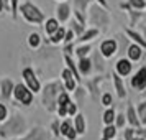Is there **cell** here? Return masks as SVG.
<instances>
[{
    "mask_svg": "<svg viewBox=\"0 0 146 140\" xmlns=\"http://www.w3.org/2000/svg\"><path fill=\"white\" fill-rule=\"evenodd\" d=\"M61 92H62V86L58 81L49 82V84H46L43 87V91H41V104L44 106V109L48 112H54V109L58 107L56 99H58V96Z\"/></svg>",
    "mask_w": 146,
    "mask_h": 140,
    "instance_id": "7a4b0ae2",
    "label": "cell"
},
{
    "mask_svg": "<svg viewBox=\"0 0 146 140\" xmlns=\"http://www.w3.org/2000/svg\"><path fill=\"white\" fill-rule=\"evenodd\" d=\"M28 45L36 50V48L41 46V35L40 33H30L28 35Z\"/></svg>",
    "mask_w": 146,
    "mask_h": 140,
    "instance_id": "4316f807",
    "label": "cell"
},
{
    "mask_svg": "<svg viewBox=\"0 0 146 140\" xmlns=\"http://www.w3.org/2000/svg\"><path fill=\"white\" fill-rule=\"evenodd\" d=\"M7 119H8V109L3 102H0V124L5 122Z\"/></svg>",
    "mask_w": 146,
    "mask_h": 140,
    "instance_id": "d590c367",
    "label": "cell"
},
{
    "mask_svg": "<svg viewBox=\"0 0 146 140\" xmlns=\"http://www.w3.org/2000/svg\"><path fill=\"white\" fill-rule=\"evenodd\" d=\"M145 8H146V7H145Z\"/></svg>",
    "mask_w": 146,
    "mask_h": 140,
    "instance_id": "816d5d0a",
    "label": "cell"
},
{
    "mask_svg": "<svg viewBox=\"0 0 146 140\" xmlns=\"http://www.w3.org/2000/svg\"><path fill=\"white\" fill-rule=\"evenodd\" d=\"M51 130H53L54 137H59V135H61V124H59V120H54L53 124H51Z\"/></svg>",
    "mask_w": 146,
    "mask_h": 140,
    "instance_id": "f35d334b",
    "label": "cell"
},
{
    "mask_svg": "<svg viewBox=\"0 0 146 140\" xmlns=\"http://www.w3.org/2000/svg\"><path fill=\"white\" fill-rule=\"evenodd\" d=\"M128 5L133 10H143L146 7V0H128Z\"/></svg>",
    "mask_w": 146,
    "mask_h": 140,
    "instance_id": "d6a6232c",
    "label": "cell"
},
{
    "mask_svg": "<svg viewBox=\"0 0 146 140\" xmlns=\"http://www.w3.org/2000/svg\"><path fill=\"white\" fill-rule=\"evenodd\" d=\"M64 35H66V28L59 27L53 35H49V43H53V45H59V43H64Z\"/></svg>",
    "mask_w": 146,
    "mask_h": 140,
    "instance_id": "7402d4cb",
    "label": "cell"
},
{
    "mask_svg": "<svg viewBox=\"0 0 146 140\" xmlns=\"http://www.w3.org/2000/svg\"><path fill=\"white\" fill-rule=\"evenodd\" d=\"M58 2H64V0H58Z\"/></svg>",
    "mask_w": 146,
    "mask_h": 140,
    "instance_id": "f907efd6",
    "label": "cell"
},
{
    "mask_svg": "<svg viewBox=\"0 0 146 140\" xmlns=\"http://www.w3.org/2000/svg\"><path fill=\"white\" fill-rule=\"evenodd\" d=\"M130 84H131V87L136 89V91L146 89V63H145V66H141L136 73L133 74V78L130 79Z\"/></svg>",
    "mask_w": 146,
    "mask_h": 140,
    "instance_id": "52a82bcc",
    "label": "cell"
},
{
    "mask_svg": "<svg viewBox=\"0 0 146 140\" xmlns=\"http://www.w3.org/2000/svg\"><path fill=\"white\" fill-rule=\"evenodd\" d=\"M74 17H76V21H79L80 25H86V20H84V17L79 10H74Z\"/></svg>",
    "mask_w": 146,
    "mask_h": 140,
    "instance_id": "b9f144b4",
    "label": "cell"
},
{
    "mask_svg": "<svg viewBox=\"0 0 146 140\" xmlns=\"http://www.w3.org/2000/svg\"><path fill=\"white\" fill-rule=\"evenodd\" d=\"M141 35H143V36H145V38H146V25H145V27H143V28H141Z\"/></svg>",
    "mask_w": 146,
    "mask_h": 140,
    "instance_id": "7dc6e473",
    "label": "cell"
},
{
    "mask_svg": "<svg viewBox=\"0 0 146 140\" xmlns=\"http://www.w3.org/2000/svg\"><path fill=\"white\" fill-rule=\"evenodd\" d=\"M126 124V115L125 114H118V115H115V127L117 129H123Z\"/></svg>",
    "mask_w": 146,
    "mask_h": 140,
    "instance_id": "e575fe53",
    "label": "cell"
},
{
    "mask_svg": "<svg viewBox=\"0 0 146 140\" xmlns=\"http://www.w3.org/2000/svg\"><path fill=\"white\" fill-rule=\"evenodd\" d=\"M102 58H104V56L100 54V51L94 54V61H92V63H95V69H97L99 73H104V71H105V64H104Z\"/></svg>",
    "mask_w": 146,
    "mask_h": 140,
    "instance_id": "f546056e",
    "label": "cell"
},
{
    "mask_svg": "<svg viewBox=\"0 0 146 140\" xmlns=\"http://www.w3.org/2000/svg\"><path fill=\"white\" fill-rule=\"evenodd\" d=\"M13 86L15 84L8 79V78L0 81V91H2V97H3V99H10V97H12V94H13Z\"/></svg>",
    "mask_w": 146,
    "mask_h": 140,
    "instance_id": "ac0fdd59",
    "label": "cell"
},
{
    "mask_svg": "<svg viewBox=\"0 0 146 140\" xmlns=\"http://www.w3.org/2000/svg\"><path fill=\"white\" fill-rule=\"evenodd\" d=\"M99 36V28H90V30H86L84 33L80 35V36H77L79 38V43H87V41H90V40H95Z\"/></svg>",
    "mask_w": 146,
    "mask_h": 140,
    "instance_id": "44dd1931",
    "label": "cell"
},
{
    "mask_svg": "<svg viewBox=\"0 0 146 140\" xmlns=\"http://www.w3.org/2000/svg\"><path fill=\"white\" fill-rule=\"evenodd\" d=\"M13 140H31V135L28 133V135H25V137H21V139H13Z\"/></svg>",
    "mask_w": 146,
    "mask_h": 140,
    "instance_id": "ee69618b",
    "label": "cell"
},
{
    "mask_svg": "<svg viewBox=\"0 0 146 140\" xmlns=\"http://www.w3.org/2000/svg\"><path fill=\"white\" fill-rule=\"evenodd\" d=\"M61 79H62V82H64V87H66L69 92L76 91L77 81H76V78H74L72 71H71L69 68H64V69H62V73H61Z\"/></svg>",
    "mask_w": 146,
    "mask_h": 140,
    "instance_id": "8fae6325",
    "label": "cell"
},
{
    "mask_svg": "<svg viewBox=\"0 0 146 140\" xmlns=\"http://www.w3.org/2000/svg\"><path fill=\"white\" fill-rule=\"evenodd\" d=\"M102 140H110V139H105V137H102Z\"/></svg>",
    "mask_w": 146,
    "mask_h": 140,
    "instance_id": "681fc988",
    "label": "cell"
},
{
    "mask_svg": "<svg viewBox=\"0 0 146 140\" xmlns=\"http://www.w3.org/2000/svg\"><path fill=\"white\" fill-rule=\"evenodd\" d=\"M71 102V97H69V94L66 92V91H62V92L58 96V99H56V104L58 106H67Z\"/></svg>",
    "mask_w": 146,
    "mask_h": 140,
    "instance_id": "1f68e13d",
    "label": "cell"
},
{
    "mask_svg": "<svg viewBox=\"0 0 146 140\" xmlns=\"http://www.w3.org/2000/svg\"><path fill=\"white\" fill-rule=\"evenodd\" d=\"M59 27L61 25H59V20L58 18H48V20H44V31L48 35H53Z\"/></svg>",
    "mask_w": 146,
    "mask_h": 140,
    "instance_id": "603a6c76",
    "label": "cell"
},
{
    "mask_svg": "<svg viewBox=\"0 0 146 140\" xmlns=\"http://www.w3.org/2000/svg\"><path fill=\"white\" fill-rule=\"evenodd\" d=\"M74 129H76V132H77V135H84L86 133V119H84V115L82 114H76L74 115Z\"/></svg>",
    "mask_w": 146,
    "mask_h": 140,
    "instance_id": "ffe728a7",
    "label": "cell"
},
{
    "mask_svg": "<svg viewBox=\"0 0 146 140\" xmlns=\"http://www.w3.org/2000/svg\"><path fill=\"white\" fill-rule=\"evenodd\" d=\"M94 0H74V7H76V10H79L80 13H86V10L89 8V5Z\"/></svg>",
    "mask_w": 146,
    "mask_h": 140,
    "instance_id": "83f0119b",
    "label": "cell"
},
{
    "mask_svg": "<svg viewBox=\"0 0 146 140\" xmlns=\"http://www.w3.org/2000/svg\"><path fill=\"white\" fill-rule=\"evenodd\" d=\"M120 7L125 10V13L130 17V27H136L138 25V21L145 17V13H141V12H133V8L128 5V2H125V3H120Z\"/></svg>",
    "mask_w": 146,
    "mask_h": 140,
    "instance_id": "7c38bea8",
    "label": "cell"
},
{
    "mask_svg": "<svg viewBox=\"0 0 146 140\" xmlns=\"http://www.w3.org/2000/svg\"><path fill=\"white\" fill-rule=\"evenodd\" d=\"M125 33L133 43H136V45H139L143 50H146V38L143 36V35H139L138 31H133L131 28H125Z\"/></svg>",
    "mask_w": 146,
    "mask_h": 140,
    "instance_id": "e0dca14e",
    "label": "cell"
},
{
    "mask_svg": "<svg viewBox=\"0 0 146 140\" xmlns=\"http://www.w3.org/2000/svg\"><path fill=\"white\" fill-rule=\"evenodd\" d=\"M135 135H136V129L135 127H130V129L125 130V140H131Z\"/></svg>",
    "mask_w": 146,
    "mask_h": 140,
    "instance_id": "60d3db41",
    "label": "cell"
},
{
    "mask_svg": "<svg viewBox=\"0 0 146 140\" xmlns=\"http://www.w3.org/2000/svg\"><path fill=\"white\" fill-rule=\"evenodd\" d=\"M61 137H64L66 140H76L77 139V132H76L74 122L71 119L61 122Z\"/></svg>",
    "mask_w": 146,
    "mask_h": 140,
    "instance_id": "9c48e42d",
    "label": "cell"
},
{
    "mask_svg": "<svg viewBox=\"0 0 146 140\" xmlns=\"http://www.w3.org/2000/svg\"><path fill=\"white\" fill-rule=\"evenodd\" d=\"M117 48H118V43L115 40H105L100 43V54L104 58H112L113 54L117 53Z\"/></svg>",
    "mask_w": 146,
    "mask_h": 140,
    "instance_id": "30bf717a",
    "label": "cell"
},
{
    "mask_svg": "<svg viewBox=\"0 0 146 140\" xmlns=\"http://www.w3.org/2000/svg\"><path fill=\"white\" fill-rule=\"evenodd\" d=\"M100 100H102V106H104V107H112L113 96L110 92H104V94H102V97H100Z\"/></svg>",
    "mask_w": 146,
    "mask_h": 140,
    "instance_id": "836d02e7",
    "label": "cell"
},
{
    "mask_svg": "<svg viewBox=\"0 0 146 140\" xmlns=\"http://www.w3.org/2000/svg\"><path fill=\"white\" fill-rule=\"evenodd\" d=\"M97 3H99L100 7H104V8H108V3H107V0H97Z\"/></svg>",
    "mask_w": 146,
    "mask_h": 140,
    "instance_id": "7bdbcfd3",
    "label": "cell"
},
{
    "mask_svg": "<svg viewBox=\"0 0 146 140\" xmlns=\"http://www.w3.org/2000/svg\"><path fill=\"white\" fill-rule=\"evenodd\" d=\"M21 76H23V82L27 84V87L31 92L33 94L41 92V82L38 81V78H36V74H35V71L31 68H25L21 71Z\"/></svg>",
    "mask_w": 146,
    "mask_h": 140,
    "instance_id": "8992f818",
    "label": "cell"
},
{
    "mask_svg": "<svg viewBox=\"0 0 146 140\" xmlns=\"http://www.w3.org/2000/svg\"><path fill=\"white\" fill-rule=\"evenodd\" d=\"M74 36H76L74 30H72V28H67V30H66V35H64V43H66V45H69V43H74Z\"/></svg>",
    "mask_w": 146,
    "mask_h": 140,
    "instance_id": "8d00e7d4",
    "label": "cell"
},
{
    "mask_svg": "<svg viewBox=\"0 0 146 140\" xmlns=\"http://www.w3.org/2000/svg\"><path fill=\"white\" fill-rule=\"evenodd\" d=\"M133 69V61H130L128 58H120L117 63H115V73L120 74L121 78L125 76H130Z\"/></svg>",
    "mask_w": 146,
    "mask_h": 140,
    "instance_id": "ba28073f",
    "label": "cell"
},
{
    "mask_svg": "<svg viewBox=\"0 0 146 140\" xmlns=\"http://www.w3.org/2000/svg\"><path fill=\"white\" fill-rule=\"evenodd\" d=\"M27 130H28V124L25 120V117L17 112L12 117L8 115L5 124L0 127V137L7 139V137H13V135H23Z\"/></svg>",
    "mask_w": 146,
    "mask_h": 140,
    "instance_id": "6da1fadb",
    "label": "cell"
},
{
    "mask_svg": "<svg viewBox=\"0 0 146 140\" xmlns=\"http://www.w3.org/2000/svg\"><path fill=\"white\" fill-rule=\"evenodd\" d=\"M102 135H104L105 139L113 140V137L117 135V127H115V125H112V124H108V125H105V127H104V132H102Z\"/></svg>",
    "mask_w": 146,
    "mask_h": 140,
    "instance_id": "f1b7e54d",
    "label": "cell"
},
{
    "mask_svg": "<svg viewBox=\"0 0 146 140\" xmlns=\"http://www.w3.org/2000/svg\"><path fill=\"white\" fill-rule=\"evenodd\" d=\"M126 120H128V124H130L131 127H135V129L141 127V124H139V119H138V114H136V109H135L131 104L126 107Z\"/></svg>",
    "mask_w": 146,
    "mask_h": 140,
    "instance_id": "d6986e66",
    "label": "cell"
},
{
    "mask_svg": "<svg viewBox=\"0 0 146 140\" xmlns=\"http://www.w3.org/2000/svg\"><path fill=\"white\" fill-rule=\"evenodd\" d=\"M30 135H31V140H48V133L46 130H43L40 127H35L30 130Z\"/></svg>",
    "mask_w": 146,
    "mask_h": 140,
    "instance_id": "d4e9b609",
    "label": "cell"
},
{
    "mask_svg": "<svg viewBox=\"0 0 146 140\" xmlns=\"http://www.w3.org/2000/svg\"><path fill=\"white\" fill-rule=\"evenodd\" d=\"M8 2H10V0H3V3H5V10L8 8Z\"/></svg>",
    "mask_w": 146,
    "mask_h": 140,
    "instance_id": "c3c4849f",
    "label": "cell"
},
{
    "mask_svg": "<svg viewBox=\"0 0 146 140\" xmlns=\"http://www.w3.org/2000/svg\"><path fill=\"white\" fill-rule=\"evenodd\" d=\"M92 60L90 58H87V56H84V58H79V63H77V69H79V73L82 74V76H89L90 74V71H92Z\"/></svg>",
    "mask_w": 146,
    "mask_h": 140,
    "instance_id": "2e32d148",
    "label": "cell"
},
{
    "mask_svg": "<svg viewBox=\"0 0 146 140\" xmlns=\"http://www.w3.org/2000/svg\"><path fill=\"white\" fill-rule=\"evenodd\" d=\"M5 10V3H3V0H0V13Z\"/></svg>",
    "mask_w": 146,
    "mask_h": 140,
    "instance_id": "f6af8a7d",
    "label": "cell"
},
{
    "mask_svg": "<svg viewBox=\"0 0 146 140\" xmlns=\"http://www.w3.org/2000/svg\"><path fill=\"white\" fill-rule=\"evenodd\" d=\"M112 79H113V84H115V89H117V96H118L120 99H126L128 94H126V89H125V84H123L121 76L113 71L112 73Z\"/></svg>",
    "mask_w": 146,
    "mask_h": 140,
    "instance_id": "5bb4252c",
    "label": "cell"
},
{
    "mask_svg": "<svg viewBox=\"0 0 146 140\" xmlns=\"http://www.w3.org/2000/svg\"><path fill=\"white\" fill-rule=\"evenodd\" d=\"M18 12L25 18V21L31 23V25H41V23H44V13L35 3H31V2H23L18 7Z\"/></svg>",
    "mask_w": 146,
    "mask_h": 140,
    "instance_id": "3957f363",
    "label": "cell"
},
{
    "mask_svg": "<svg viewBox=\"0 0 146 140\" xmlns=\"http://www.w3.org/2000/svg\"><path fill=\"white\" fill-rule=\"evenodd\" d=\"M66 107H67V117H74V115L77 114V104H76V102L71 100Z\"/></svg>",
    "mask_w": 146,
    "mask_h": 140,
    "instance_id": "74e56055",
    "label": "cell"
},
{
    "mask_svg": "<svg viewBox=\"0 0 146 140\" xmlns=\"http://www.w3.org/2000/svg\"><path fill=\"white\" fill-rule=\"evenodd\" d=\"M90 51H92V46H90V45H79V46L76 48L77 58H84V56H87Z\"/></svg>",
    "mask_w": 146,
    "mask_h": 140,
    "instance_id": "4dcf8cb0",
    "label": "cell"
},
{
    "mask_svg": "<svg viewBox=\"0 0 146 140\" xmlns=\"http://www.w3.org/2000/svg\"><path fill=\"white\" fill-rule=\"evenodd\" d=\"M136 114H138L139 124H141L143 127H146V100L138 104V107H136Z\"/></svg>",
    "mask_w": 146,
    "mask_h": 140,
    "instance_id": "484cf974",
    "label": "cell"
},
{
    "mask_svg": "<svg viewBox=\"0 0 146 140\" xmlns=\"http://www.w3.org/2000/svg\"><path fill=\"white\" fill-rule=\"evenodd\" d=\"M131 140H146L145 137H141V135H138V137H136V135H135V137H133Z\"/></svg>",
    "mask_w": 146,
    "mask_h": 140,
    "instance_id": "bcb514c9",
    "label": "cell"
},
{
    "mask_svg": "<svg viewBox=\"0 0 146 140\" xmlns=\"http://www.w3.org/2000/svg\"><path fill=\"white\" fill-rule=\"evenodd\" d=\"M12 96L15 97V100H20L23 106H30V104L33 102V92L27 87L25 82L15 84L13 86V94H12Z\"/></svg>",
    "mask_w": 146,
    "mask_h": 140,
    "instance_id": "5b68a950",
    "label": "cell"
},
{
    "mask_svg": "<svg viewBox=\"0 0 146 140\" xmlns=\"http://www.w3.org/2000/svg\"><path fill=\"white\" fill-rule=\"evenodd\" d=\"M71 5L67 3V2H61L59 7H58V20L59 23H64V21L69 20V17H71Z\"/></svg>",
    "mask_w": 146,
    "mask_h": 140,
    "instance_id": "9a60e30c",
    "label": "cell"
},
{
    "mask_svg": "<svg viewBox=\"0 0 146 140\" xmlns=\"http://www.w3.org/2000/svg\"><path fill=\"white\" fill-rule=\"evenodd\" d=\"M10 3H12V7H10V10H12V17L17 18V17H18V0H10Z\"/></svg>",
    "mask_w": 146,
    "mask_h": 140,
    "instance_id": "ab89813d",
    "label": "cell"
},
{
    "mask_svg": "<svg viewBox=\"0 0 146 140\" xmlns=\"http://www.w3.org/2000/svg\"><path fill=\"white\" fill-rule=\"evenodd\" d=\"M115 111H113L112 107H105V112L102 114V122H104V125H108V124H113L115 122Z\"/></svg>",
    "mask_w": 146,
    "mask_h": 140,
    "instance_id": "cb8c5ba5",
    "label": "cell"
},
{
    "mask_svg": "<svg viewBox=\"0 0 146 140\" xmlns=\"http://www.w3.org/2000/svg\"><path fill=\"white\" fill-rule=\"evenodd\" d=\"M143 48L139 46V45H136V43H133V45H128V48H126V58L130 61H139L141 58H143Z\"/></svg>",
    "mask_w": 146,
    "mask_h": 140,
    "instance_id": "4fadbf2b",
    "label": "cell"
},
{
    "mask_svg": "<svg viewBox=\"0 0 146 140\" xmlns=\"http://www.w3.org/2000/svg\"><path fill=\"white\" fill-rule=\"evenodd\" d=\"M89 21L95 25L99 28L108 27V21H110V17H108V12H105L102 7L99 5H89Z\"/></svg>",
    "mask_w": 146,
    "mask_h": 140,
    "instance_id": "277c9868",
    "label": "cell"
}]
</instances>
